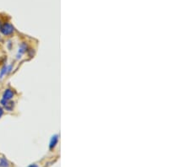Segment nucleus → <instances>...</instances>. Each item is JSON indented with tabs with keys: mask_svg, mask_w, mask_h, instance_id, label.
<instances>
[{
	"mask_svg": "<svg viewBox=\"0 0 190 167\" xmlns=\"http://www.w3.org/2000/svg\"><path fill=\"white\" fill-rule=\"evenodd\" d=\"M14 26H12L10 23H4L3 25L1 26L0 27V32L3 35V36H10L14 33Z\"/></svg>",
	"mask_w": 190,
	"mask_h": 167,
	"instance_id": "nucleus-1",
	"label": "nucleus"
},
{
	"mask_svg": "<svg viewBox=\"0 0 190 167\" xmlns=\"http://www.w3.org/2000/svg\"><path fill=\"white\" fill-rule=\"evenodd\" d=\"M14 91L10 90V89H7V90L4 91V92L3 94V99L6 100V101H10L14 97Z\"/></svg>",
	"mask_w": 190,
	"mask_h": 167,
	"instance_id": "nucleus-2",
	"label": "nucleus"
},
{
	"mask_svg": "<svg viewBox=\"0 0 190 167\" xmlns=\"http://www.w3.org/2000/svg\"><path fill=\"white\" fill-rule=\"evenodd\" d=\"M26 49H27V45H26V43H21L20 46V48H19V54H20V56H21L22 54L26 52Z\"/></svg>",
	"mask_w": 190,
	"mask_h": 167,
	"instance_id": "nucleus-3",
	"label": "nucleus"
},
{
	"mask_svg": "<svg viewBox=\"0 0 190 167\" xmlns=\"http://www.w3.org/2000/svg\"><path fill=\"white\" fill-rule=\"evenodd\" d=\"M0 167H9V161L4 157L0 158Z\"/></svg>",
	"mask_w": 190,
	"mask_h": 167,
	"instance_id": "nucleus-4",
	"label": "nucleus"
},
{
	"mask_svg": "<svg viewBox=\"0 0 190 167\" xmlns=\"http://www.w3.org/2000/svg\"><path fill=\"white\" fill-rule=\"evenodd\" d=\"M8 74V66L4 65L0 70V79H3V76H5Z\"/></svg>",
	"mask_w": 190,
	"mask_h": 167,
	"instance_id": "nucleus-5",
	"label": "nucleus"
},
{
	"mask_svg": "<svg viewBox=\"0 0 190 167\" xmlns=\"http://www.w3.org/2000/svg\"><path fill=\"white\" fill-rule=\"evenodd\" d=\"M57 138L56 137H54L53 139H52V141H51V145H50V149H52V147H54L55 146V144L57 143Z\"/></svg>",
	"mask_w": 190,
	"mask_h": 167,
	"instance_id": "nucleus-6",
	"label": "nucleus"
},
{
	"mask_svg": "<svg viewBox=\"0 0 190 167\" xmlns=\"http://www.w3.org/2000/svg\"><path fill=\"white\" fill-rule=\"evenodd\" d=\"M3 114V109L2 108V106H0V118L2 117Z\"/></svg>",
	"mask_w": 190,
	"mask_h": 167,
	"instance_id": "nucleus-7",
	"label": "nucleus"
},
{
	"mask_svg": "<svg viewBox=\"0 0 190 167\" xmlns=\"http://www.w3.org/2000/svg\"><path fill=\"white\" fill-rule=\"evenodd\" d=\"M28 167H38V165H36V164H33V165H30V166H28Z\"/></svg>",
	"mask_w": 190,
	"mask_h": 167,
	"instance_id": "nucleus-8",
	"label": "nucleus"
},
{
	"mask_svg": "<svg viewBox=\"0 0 190 167\" xmlns=\"http://www.w3.org/2000/svg\"><path fill=\"white\" fill-rule=\"evenodd\" d=\"M1 26H2V25H1V21H0V27H1Z\"/></svg>",
	"mask_w": 190,
	"mask_h": 167,
	"instance_id": "nucleus-9",
	"label": "nucleus"
},
{
	"mask_svg": "<svg viewBox=\"0 0 190 167\" xmlns=\"http://www.w3.org/2000/svg\"><path fill=\"white\" fill-rule=\"evenodd\" d=\"M0 41H1V37H0Z\"/></svg>",
	"mask_w": 190,
	"mask_h": 167,
	"instance_id": "nucleus-10",
	"label": "nucleus"
}]
</instances>
